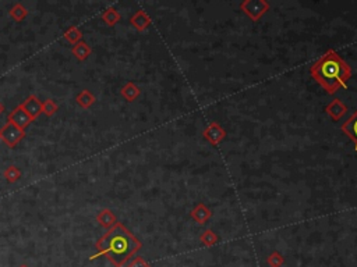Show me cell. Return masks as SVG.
Wrapping results in <instances>:
<instances>
[{
    "mask_svg": "<svg viewBox=\"0 0 357 267\" xmlns=\"http://www.w3.org/2000/svg\"><path fill=\"white\" fill-rule=\"evenodd\" d=\"M97 248L98 252L91 256V260L106 256L116 267H123L140 251L141 242L121 223H116L98 241Z\"/></svg>",
    "mask_w": 357,
    "mask_h": 267,
    "instance_id": "obj_1",
    "label": "cell"
},
{
    "mask_svg": "<svg viewBox=\"0 0 357 267\" xmlns=\"http://www.w3.org/2000/svg\"><path fill=\"white\" fill-rule=\"evenodd\" d=\"M310 74L329 95H335L346 86L352 77V70L335 50H328L310 67Z\"/></svg>",
    "mask_w": 357,
    "mask_h": 267,
    "instance_id": "obj_2",
    "label": "cell"
},
{
    "mask_svg": "<svg viewBox=\"0 0 357 267\" xmlns=\"http://www.w3.org/2000/svg\"><path fill=\"white\" fill-rule=\"evenodd\" d=\"M25 137L24 129H20L17 125H14L13 123H7V124L0 129V138L3 139L7 146L10 148H14L15 145L21 141V139Z\"/></svg>",
    "mask_w": 357,
    "mask_h": 267,
    "instance_id": "obj_3",
    "label": "cell"
},
{
    "mask_svg": "<svg viewBox=\"0 0 357 267\" xmlns=\"http://www.w3.org/2000/svg\"><path fill=\"white\" fill-rule=\"evenodd\" d=\"M9 123H13V124L17 125L20 129H25L31 123H32V119H31L28 113L23 109V106L20 105L19 107H15V109L9 115Z\"/></svg>",
    "mask_w": 357,
    "mask_h": 267,
    "instance_id": "obj_4",
    "label": "cell"
},
{
    "mask_svg": "<svg viewBox=\"0 0 357 267\" xmlns=\"http://www.w3.org/2000/svg\"><path fill=\"white\" fill-rule=\"evenodd\" d=\"M241 9L253 20H258L268 10V3L266 2H244L241 5Z\"/></svg>",
    "mask_w": 357,
    "mask_h": 267,
    "instance_id": "obj_5",
    "label": "cell"
},
{
    "mask_svg": "<svg viewBox=\"0 0 357 267\" xmlns=\"http://www.w3.org/2000/svg\"><path fill=\"white\" fill-rule=\"evenodd\" d=\"M21 106H23V109L28 113L29 117L32 120L37 119L41 113H44V105H42L41 100L34 95L28 96Z\"/></svg>",
    "mask_w": 357,
    "mask_h": 267,
    "instance_id": "obj_6",
    "label": "cell"
},
{
    "mask_svg": "<svg viewBox=\"0 0 357 267\" xmlns=\"http://www.w3.org/2000/svg\"><path fill=\"white\" fill-rule=\"evenodd\" d=\"M342 131L354 142V148L357 149V111L346 120V123H343Z\"/></svg>",
    "mask_w": 357,
    "mask_h": 267,
    "instance_id": "obj_7",
    "label": "cell"
},
{
    "mask_svg": "<svg viewBox=\"0 0 357 267\" xmlns=\"http://www.w3.org/2000/svg\"><path fill=\"white\" fill-rule=\"evenodd\" d=\"M346 111H348V107L343 105L339 99H335L327 106V113H328L333 120H339Z\"/></svg>",
    "mask_w": 357,
    "mask_h": 267,
    "instance_id": "obj_8",
    "label": "cell"
},
{
    "mask_svg": "<svg viewBox=\"0 0 357 267\" xmlns=\"http://www.w3.org/2000/svg\"><path fill=\"white\" fill-rule=\"evenodd\" d=\"M98 223L102 225V227H105V228H112L113 225L116 224V217H115V215L112 213L111 210H102L101 213L98 215L97 217Z\"/></svg>",
    "mask_w": 357,
    "mask_h": 267,
    "instance_id": "obj_9",
    "label": "cell"
},
{
    "mask_svg": "<svg viewBox=\"0 0 357 267\" xmlns=\"http://www.w3.org/2000/svg\"><path fill=\"white\" fill-rule=\"evenodd\" d=\"M223 135H225V132H223L218 124H212L209 128L205 129V132H204V137L212 143L219 142L223 138Z\"/></svg>",
    "mask_w": 357,
    "mask_h": 267,
    "instance_id": "obj_10",
    "label": "cell"
},
{
    "mask_svg": "<svg viewBox=\"0 0 357 267\" xmlns=\"http://www.w3.org/2000/svg\"><path fill=\"white\" fill-rule=\"evenodd\" d=\"M131 24L134 25L137 29L142 31V29H145L150 25V18H148V15L145 14L144 11H137L134 17L131 18Z\"/></svg>",
    "mask_w": 357,
    "mask_h": 267,
    "instance_id": "obj_11",
    "label": "cell"
},
{
    "mask_svg": "<svg viewBox=\"0 0 357 267\" xmlns=\"http://www.w3.org/2000/svg\"><path fill=\"white\" fill-rule=\"evenodd\" d=\"M191 216H193L194 220H197L200 224H204V223H205V221L209 219L211 212H209V209H208V207H205L204 205H198L197 207L193 210Z\"/></svg>",
    "mask_w": 357,
    "mask_h": 267,
    "instance_id": "obj_12",
    "label": "cell"
},
{
    "mask_svg": "<svg viewBox=\"0 0 357 267\" xmlns=\"http://www.w3.org/2000/svg\"><path fill=\"white\" fill-rule=\"evenodd\" d=\"M73 53H74V56L78 59V60H85V59L90 56V53H91V49H90V46H88L85 42H78L74 45V48H73Z\"/></svg>",
    "mask_w": 357,
    "mask_h": 267,
    "instance_id": "obj_13",
    "label": "cell"
},
{
    "mask_svg": "<svg viewBox=\"0 0 357 267\" xmlns=\"http://www.w3.org/2000/svg\"><path fill=\"white\" fill-rule=\"evenodd\" d=\"M121 95L124 96L126 99L129 100V102H133L137 96L140 95V89H138L134 84L129 82V84L124 85V88L121 89Z\"/></svg>",
    "mask_w": 357,
    "mask_h": 267,
    "instance_id": "obj_14",
    "label": "cell"
},
{
    "mask_svg": "<svg viewBox=\"0 0 357 267\" xmlns=\"http://www.w3.org/2000/svg\"><path fill=\"white\" fill-rule=\"evenodd\" d=\"M94 102H95V96L92 95L90 91H87V89H84L77 96V103L80 106H82V107H90L91 105H94Z\"/></svg>",
    "mask_w": 357,
    "mask_h": 267,
    "instance_id": "obj_15",
    "label": "cell"
},
{
    "mask_svg": "<svg viewBox=\"0 0 357 267\" xmlns=\"http://www.w3.org/2000/svg\"><path fill=\"white\" fill-rule=\"evenodd\" d=\"M102 18H103V21L108 25H115L119 21V18H120V15H119V13L115 9H108L103 13V15H102Z\"/></svg>",
    "mask_w": 357,
    "mask_h": 267,
    "instance_id": "obj_16",
    "label": "cell"
},
{
    "mask_svg": "<svg viewBox=\"0 0 357 267\" xmlns=\"http://www.w3.org/2000/svg\"><path fill=\"white\" fill-rule=\"evenodd\" d=\"M200 239H201V242L204 243V245H207V246H212V245H215L218 241V237L213 234V231H211V230H207V231H204L203 234H201V237H200Z\"/></svg>",
    "mask_w": 357,
    "mask_h": 267,
    "instance_id": "obj_17",
    "label": "cell"
},
{
    "mask_svg": "<svg viewBox=\"0 0 357 267\" xmlns=\"http://www.w3.org/2000/svg\"><path fill=\"white\" fill-rule=\"evenodd\" d=\"M64 36H66V39H67L68 42H72V43H78L80 42V39L82 38V35H81V32L78 31L76 27H72V28H68L67 31H66V33H64Z\"/></svg>",
    "mask_w": 357,
    "mask_h": 267,
    "instance_id": "obj_18",
    "label": "cell"
},
{
    "mask_svg": "<svg viewBox=\"0 0 357 267\" xmlns=\"http://www.w3.org/2000/svg\"><path fill=\"white\" fill-rule=\"evenodd\" d=\"M10 15L14 20H17V21H21V20L27 15V9L23 7L21 5H15L14 7L11 9V11H10Z\"/></svg>",
    "mask_w": 357,
    "mask_h": 267,
    "instance_id": "obj_19",
    "label": "cell"
},
{
    "mask_svg": "<svg viewBox=\"0 0 357 267\" xmlns=\"http://www.w3.org/2000/svg\"><path fill=\"white\" fill-rule=\"evenodd\" d=\"M266 262H268V264H270L271 267H280L283 264L285 260H283V258H282V255H280L279 252H274L268 256Z\"/></svg>",
    "mask_w": 357,
    "mask_h": 267,
    "instance_id": "obj_20",
    "label": "cell"
},
{
    "mask_svg": "<svg viewBox=\"0 0 357 267\" xmlns=\"http://www.w3.org/2000/svg\"><path fill=\"white\" fill-rule=\"evenodd\" d=\"M5 177L7 178L9 182H15L20 178V171L19 168L15 166H10L5 173Z\"/></svg>",
    "mask_w": 357,
    "mask_h": 267,
    "instance_id": "obj_21",
    "label": "cell"
},
{
    "mask_svg": "<svg viewBox=\"0 0 357 267\" xmlns=\"http://www.w3.org/2000/svg\"><path fill=\"white\" fill-rule=\"evenodd\" d=\"M58 110V105L55 103L53 100H46L44 103V113L46 116H53Z\"/></svg>",
    "mask_w": 357,
    "mask_h": 267,
    "instance_id": "obj_22",
    "label": "cell"
},
{
    "mask_svg": "<svg viewBox=\"0 0 357 267\" xmlns=\"http://www.w3.org/2000/svg\"><path fill=\"white\" fill-rule=\"evenodd\" d=\"M127 267H151L148 263L145 262L142 258H135L134 260H131L130 263H129V266Z\"/></svg>",
    "mask_w": 357,
    "mask_h": 267,
    "instance_id": "obj_23",
    "label": "cell"
},
{
    "mask_svg": "<svg viewBox=\"0 0 357 267\" xmlns=\"http://www.w3.org/2000/svg\"><path fill=\"white\" fill-rule=\"evenodd\" d=\"M3 109H5V107H3V105L0 103V115H2V111H3Z\"/></svg>",
    "mask_w": 357,
    "mask_h": 267,
    "instance_id": "obj_24",
    "label": "cell"
},
{
    "mask_svg": "<svg viewBox=\"0 0 357 267\" xmlns=\"http://www.w3.org/2000/svg\"><path fill=\"white\" fill-rule=\"evenodd\" d=\"M21 267H27V266H21Z\"/></svg>",
    "mask_w": 357,
    "mask_h": 267,
    "instance_id": "obj_25",
    "label": "cell"
}]
</instances>
